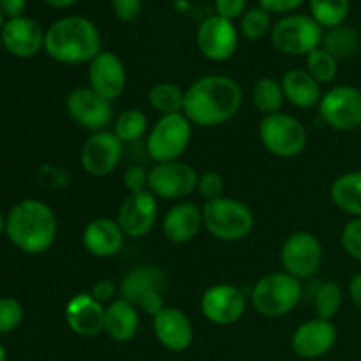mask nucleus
I'll use <instances>...</instances> for the list:
<instances>
[{
	"instance_id": "4c0bfd02",
	"label": "nucleus",
	"mask_w": 361,
	"mask_h": 361,
	"mask_svg": "<svg viewBox=\"0 0 361 361\" xmlns=\"http://www.w3.org/2000/svg\"><path fill=\"white\" fill-rule=\"evenodd\" d=\"M342 247L353 259L361 263V217L353 219L344 226L341 235Z\"/></svg>"
},
{
	"instance_id": "473e14b6",
	"label": "nucleus",
	"mask_w": 361,
	"mask_h": 361,
	"mask_svg": "<svg viewBox=\"0 0 361 361\" xmlns=\"http://www.w3.org/2000/svg\"><path fill=\"white\" fill-rule=\"evenodd\" d=\"M307 73L319 85L331 83L337 78L338 60L323 48L314 49L307 55Z\"/></svg>"
},
{
	"instance_id": "a878e982",
	"label": "nucleus",
	"mask_w": 361,
	"mask_h": 361,
	"mask_svg": "<svg viewBox=\"0 0 361 361\" xmlns=\"http://www.w3.org/2000/svg\"><path fill=\"white\" fill-rule=\"evenodd\" d=\"M282 92L289 104L296 108L309 109L319 106L321 85L307 73V69H291L282 76Z\"/></svg>"
},
{
	"instance_id": "c85d7f7f",
	"label": "nucleus",
	"mask_w": 361,
	"mask_h": 361,
	"mask_svg": "<svg viewBox=\"0 0 361 361\" xmlns=\"http://www.w3.org/2000/svg\"><path fill=\"white\" fill-rule=\"evenodd\" d=\"M148 102L162 116L182 113L183 104H185V90H182V87L171 83V81H161L150 88Z\"/></svg>"
},
{
	"instance_id": "f704fd0d",
	"label": "nucleus",
	"mask_w": 361,
	"mask_h": 361,
	"mask_svg": "<svg viewBox=\"0 0 361 361\" xmlns=\"http://www.w3.org/2000/svg\"><path fill=\"white\" fill-rule=\"evenodd\" d=\"M240 32L249 41H259L271 32V14L259 6L247 9L240 18Z\"/></svg>"
},
{
	"instance_id": "4be33fe9",
	"label": "nucleus",
	"mask_w": 361,
	"mask_h": 361,
	"mask_svg": "<svg viewBox=\"0 0 361 361\" xmlns=\"http://www.w3.org/2000/svg\"><path fill=\"white\" fill-rule=\"evenodd\" d=\"M126 235L118 222L108 217L94 219L83 231V247L95 257H113L122 250Z\"/></svg>"
},
{
	"instance_id": "c756f323",
	"label": "nucleus",
	"mask_w": 361,
	"mask_h": 361,
	"mask_svg": "<svg viewBox=\"0 0 361 361\" xmlns=\"http://www.w3.org/2000/svg\"><path fill=\"white\" fill-rule=\"evenodd\" d=\"M252 101L257 111L267 115H274V113H281L282 106H284L286 97L282 92L281 81L275 78H261L256 81L252 88Z\"/></svg>"
},
{
	"instance_id": "dca6fc26",
	"label": "nucleus",
	"mask_w": 361,
	"mask_h": 361,
	"mask_svg": "<svg viewBox=\"0 0 361 361\" xmlns=\"http://www.w3.org/2000/svg\"><path fill=\"white\" fill-rule=\"evenodd\" d=\"M157 197L150 190L129 194L122 201L116 214V222L127 238H143L157 222Z\"/></svg>"
},
{
	"instance_id": "9d476101",
	"label": "nucleus",
	"mask_w": 361,
	"mask_h": 361,
	"mask_svg": "<svg viewBox=\"0 0 361 361\" xmlns=\"http://www.w3.org/2000/svg\"><path fill=\"white\" fill-rule=\"evenodd\" d=\"M196 169L182 161L161 162L148 171V190L159 200L183 201L197 190Z\"/></svg>"
},
{
	"instance_id": "ea45409f",
	"label": "nucleus",
	"mask_w": 361,
	"mask_h": 361,
	"mask_svg": "<svg viewBox=\"0 0 361 361\" xmlns=\"http://www.w3.org/2000/svg\"><path fill=\"white\" fill-rule=\"evenodd\" d=\"M111 9L120 21L130 23L141 14L143 0H111Z\"/></svg>"
},
{
	"instance_id": "a18cd8bd",
	"label": "nucleus",
	"mask_w": 361,
	"mask_h": 361,
	"mask_svg": "<svg viewBox=\"0 0 361 361\" xmlns=\"http://www.w3.org/2000/svg\"><path fill=\"white\" fill-rule=\"evenodd\" d=\"M349 296H351V302L355 303L356 309L361 310V271L349 282Z\"/></svg>"
},
{
	"instance_id": "393cba45",
	"label": "nucleus",
	"mask_w": 361,
	"mask_h": 361,
	"mask_svg": "<svg viewBox=\"0 0 361 361\" xmlns=\"http://www.w3.org/2000/svg\"><path fill=\"white\" fill-rule=\"evenodd\" d=\"M140 330V310L123 298L109 302L104 314V331L115 342L133 341Z\"/></svg>"
},
{
	"instance_id": "5701e85b",
	"label": "nucleus",
	"mask_w": 361,
	"mask_h": 361,
	"mask_svg": "<svg viewBox=\"0 0 361 361\" xmlns=\"http://www.w3.org/2000/svg\"><path fill=\"white\" fill-rule=\"evenodd\" d=\"M203 228V208L192 201H180L166 214L162 233L171 243H187Z\"/></svg>"
},
{
	"instance_id": "c03bdc74",
	"label": "nucleus",
	"mask_w": 361,
	"mask_h": 361,
	"mask_svg": "<svg viewBox=\"0 0 361 361\" xmlns=\"http://www.w3.org/2000/svg\"><path fill=\"white\" fill-rule=\"evenodd\" d=\"M25 9H27V0H0V11L6 20L25 16Z\"/></svg>"
},
{
	"instance_id": "f8f14e48",
	"label": "nucleus",
	"mask_w": 361,
	"mask_h": 361,
	"mask_svg": "<svg viewBox=\"0 0 361 361\" xmlns=\"http://www.w3.org/2000/svg\"><path fill=\"white\" fill-rule=\"evenodd\" d=\"M66 109L78 126L90 133L106 130L109 123L115 122L113 102L90 87H78L71 90L66 97Z\"/></svg>"
},
{
	"instance_id": "a19ab883",
	"label": "nucleus",
	"mask_w": 361,
	"mask_h": 361,
	"mask_svg": "<svg viewBox=\"0 0 361 361\" xmlns=\"http://www.w3.org/2000/svg\"><path fill=\"white\" fill-rule=\"evenodd\" d=\"M307 0H257V6L270 14H293Z\"/></svg>"
},
{
	"instance_id": "6e6552de",
	"label": "nucleus",
	"mask_w": 361,
	"mask_h": 361,
	"mask_svg": "<svg viewBox=\"0 0 361 361\" xmlns=\"http://www.w3.org/2000/svg\"><path fill=\"white\" fill-rule=\"evenodd\" d=\"M192 136V123L183 113L164 115L157 120L147 140V152L157 164L182 157Z\"/></svg>"
},
{
	"instance_id": "423d86ee",
	"label": "nucleus",
	"mask_w": 361,
	"mask_h": 361,
	"mask_svg": "<svg viewBox=\"0 0 361 361\" xmlns=\"http://www.w3.org/2000/svg\"><path fill=\"white\" fill-rule=\"evenodd\" d=\"M324 28L310 14L293 13L281 18L271 27V44L289 56L309 55L321 48Z\"/></svg>"
},
{
	"instance_id": "412c9836",
	"label": "nucleus",
	"mask_w": 361,
	"mask_h": 361,
	"mask_svg": "<svg viewBox=\"0 0 361 361\" xmlns=\"http://www.w3.org/2000/svg\"><path fill=\"white\" fill-rule=\"evenodd\" d=\"M106 307L90 293L74 295L66 305V323L80 337H95L104 331Z\"/></svg>"
},
{
	"instance_id": "a211bd4d",
	"label": "nucleus",
	"mask_w": 361,
	"mask_h": 361,
	"mask_svg": "<svg viewBox=\"0 0 361 361\" xmlns=\"http://www.w3.org/2000/svg\"><path fill=\"white\" fill-rule=\"evenodd\" d=\"M88 87L111 102L118 99L127 87V71L122 59L116 53L102 49L88 63Z\"/></svg>"
},
{
	"instance_id": "20e7f679",
	"label": "nucleus",
	"mask_w": 361,
	"mask_h": 361,
	"mask_svg": "<svg viewBox=\"0 0 361 361\" xmlns=\"http://www.w3.org/2000/svg\"><path fill=\"white\" fill-rule=\"evenodd\" d=\"M302 281L286 271L264 275L252 289V305L256 312L267 317H281L293 312L302 302Z\"/></svg>"
},
{
	"instance_id": "72a5a7b5",
	"label": "nucleus",
	"mask_w": 361,
	"mask_h": 361,
	"mask_svg": "<svg viewBox=\"0 0 361 361\" xmlns=\"http://www.w3.org/2000/svg\"><path fill=\"white\" fill-rule=\"evenodd\" d=\"M342 305V289L337 282L328 281L319 286L316 293V300H314V307H316V317L319 319L331 321L338 314Z\"/></svg>"
},
{
	"instance_id": "2eb2a0df",
	"label": "nucleus",
	"mask_w": 361,
	"mask_h": 361,
	"mask_svg": "<svg viewBox=\"0 0 361 361\" xmlns=\"http://www.w3.org/2000/svg\"><path fill=\"white\" fill-rule=\"evenodd\" d=\"M245 295L233 284L210 286L201 296V312L217 326H231L245 314Z\"/></svg>"
},
{
	"instance_id": "39448f33",
	"label": "nucleus",
	"mask_w": 361,
	"mask_h": 361,
	"mask_svg": "<svg viewBox=\"0 0 361 361\" xmlns=\"http://www.w3.org/2000/svg\"><path fill=\"white\" fill-rule=\"evenodd\" d=\"M203 226L221 242H240L252 231L254 215L245 203L224 196L204 203Z\"/></svg>"
},
{
	"instance_id": "ddd939ff",
	"label": "nucleus",
	"mask_w": 361,
	"mask_h": 361,
	"mask_svg": "<svg viewBox=\"0 0 361 361\" xmlns=\"http://www.w3.org/2000/svg\"><path fill=\"white\" fill-rule=\"evenodd\" d=\"M196 46L204 59L212 62H224L238 49V30L231 20L214 14L201 21L197 27Z\"/></svg>"
},
{
	"instance_id": "4468645a",
	"label": "nucleus",
	"mask_w": 361,
	"mask_h": 361,
	"mask_svg": "<svg viewBox=\"0 0 361 361\" xmlns=\"http://www.w3.org/2000/svg\"><path fill=\"white\" fill-rule=\"evenodd\" d=\"M122 154L123 143L116 137V134L111 130H99L92 133V136L83 143L80 162L85 173L95 178H102L118 168Z\"/></svg>"
},
{
	"instance_id": "f03ea898",
	"label": "nucleus",
	"mask_w": 361,
	"mask_h": 361,
	"mask_svg": "<svg viewBox=\"0 0 361 361\" xmlns=\"http://www.w3.org/2000/svg\"><path fill=\"white\" fill-rule=\"evenodd\" d=\"M59 221L49 204L39 200H23L6 217V236L21 252L39 256L53 247Z\"/></svg>"
},
{
	"instance_id": "7ed1b4c3",
	"label": "nucleus",
	"mask_w": 361,
	"mask_h": 361,
	"mask_svg": "<svg viewBox=\"0 0 361 361\" xmlns=\"http://www.w3.org/2000/svg\"><path fill=\"white\" fill-rule=\"evenodd\" d=\"M44 51L67 66L90 63L102 51L101 32L94 21L80 14L63 16L46 30Z\"/></svg>"
},
{
	"instance_id": "e433bc0d",
	"label": "nucleus",
	"mask_w": 361,
	"mask_h": 361,
	"mask_svg": "<svg viewBox=\"0 0 361 361\" xmlns=\"http://www.w3.org/2000/svg\"><path fill=\"white\" fill-rule=\"evenodd\" d=\"M224 178L217 171H207L203 175H200V180H197V192L201 194V197L207 203L224 197Z\"/></svg>"
},
{
	"instance_id": "f3484780",
	"label": "nucleus",
	"mask_w": 361,
	"mask_h": 361,
	"mask_svg": "<svg viewBox=\"0 0 361 361\" xmlns=\"http://www.w3.org/2000/svg\"><path fill=\"white\" fill-rule=\"evenodd\" d=\"M46 30L28 16L13 18L6 20L2 32H0V42L9 55L16 59H32L44 49Z\"/></svg>"
},
{
	"instance_id": "1a4fd4ad",
	"label": "nucleus",
	"mask_w": 361,
	"mask_h": 361,
	"mask_svg": "<svg viewBox=\"0 0 361 361\" xmlns=\"http://www.w3.org/2000/svg\"><path fill=\"white\" fill-rule=\"evenodd\" d=\"M319 115L326 126L341 133L361 127V90L353 85H337L321 97Z\"/></svg>"
},
{
	"instance_id": "b1692460",
	"label": "nucleus",
	"mask_w": 361,
	"mask_h": 361,
	"mask_svg": "<svg viewBox=\"0 0 361 361\" xmlns=\"http://www.w3.org/2000/svg\"><path fill=\"white\" fill-rule=\"evenodd\" d=\"M166 286V275L162 270L152 264H141L133 268L123 275L122 282L118 286L120 298L127 300L134 307L148 296L150 293H162Z\"/></svg>"
},
{
	"instance_id": "de8ad7c7",
	"label": "nucleus",
	"mask_w": 361,
	"mask_h": 361,
	"mask_svg": "<svg viewBox=\"0 0 361 361\" xmlns=\"http://www.w3.org/2000/svg\"><path fill=\"white\" fill-rule=\"evenodd\" d=\"M2 233H6V217L2 215V212H0V235Z\"/></svg>"
},
{
	"instance_id": "58836bf2",
	"label": "nucleus",
	"mask_w": 361,
	"mask_h": 361,
	"mask_svg": "<svg viewBox=\"0 0 361 361\" xmlns=\"http://www.w3.org/2000/svg\"><path fill=\"white\" fill-rule=\"evenodd\" d=\"M123 187L129 190V194L141 192V190H148V171L141 166H129L123 173Z\"/></svg>"
},
{
	"instance_id": "bb28decb",
	"label": "nucleus",
	"mask_w": 361,
	"mask_h": 361,
	"mask_svg": "<svg viewBox=\"0 0 361 361\" xmlns=\"http://www.w3.org/2000/svg\"><path fill=\"white\" fill-rule=\"evenodd\" d=\"M330 197L335 207L353 217H361V169L349 171L334 180Z\"/></svg>"
},
{
	"instance_id": "f257e3e1",
	"label": "nucleus",
	"mask_w": 361,
	"mask_h": 361,
	"mask_svg": "<svg viewBox=\"0 0 361 361\" xmlns=\"http://www.w3.org/2000/svg\"><path fill=\"white\" fill-rule=\"evenodd\" d=\"M242 101V88L233 78L208 74L185 90L183 115L197 127L222 126L240 111Z\"/></svg>"
},
{
	"instance_id": "aec40b11",
	"label": "nucleus",
	"mask_w": 361,
	"mask_h": 361,
	"mask_svg": "<svg viewBox=\"0 0 361 361\" xmlns=\"http://www.w3.org/2000/svg\"><path fill=\"white\" fill-rule=\"evenodd\" d=\"M154 334L159 344L171 353H182L192 345L194 326L185 312L166 307L154 317Z\"/></svg>"
},
{
	"instance_id": "79ce46f5",
	"label": "nucleus",
	"mask_w": 361,
	"mask_h": 361,
	"mask_svg": "<svg viewBox=\"0 0 361 361\" xmlns=\"http://www.w3.org/2000/svg\"><path fill=\"white\" fill-rule=\"evenodd\" d=\"M247 11V0H215V14L235 21Z\"/></svg>"
},
{
	"instance_id": "c9c22d12",
	"label": "nucleus",
	"mask_w": 361,
	"mask_h": 361,
	"mask_svg": "<svg viewBox=\"0 0 361 361\" xmlns=\"http://www.w3.org/2000/svg\"><path fill=\"white\" fill-rule=\"evenodd\" d=\"M23 321V307L16 298L4 296L0 298V335L11 334Z\"/></svg>"
},
{
	"instance_id": "cd10ccee",
	"label": "nucleus",
	"mask_w": 361,
	"mask_h": 361,
	"mask_svg": "<svg viewBox=\"0 0 361 361\" xmlns=\"http://www.w3.org/2000/svg\"><path fill=\"white\" fill-rule=\"evenodd\" d=\"M361 46V35L356 28L348 27V25H341V27L330 28L324 32L323 42L321 48L326 49L330 55L335 59H351L358 53Z\"/></svg>"
},
{
	"instance_id": "2f4dec72",
	"label": "nucleus",
	"mask_w": 361,
	"mask_h": 361,
	"mask_svg": "<svg viewBox=\"0 0 361 361\" xmlns=\"http://www.w3.org/2000/svg\"><path fill=\"white\" fill-rule=\"evenodd\" d=\"M148 129V118L140 109H126L113 122V133L123 145L141 140Z\"/></svg>"
},
{
	"instance_id": "8fccbe9b",
	"label": "nucleus",
	"mask_w": 361,
	"mask_h": 361,
	"mask_svg": "<svg viewBox=\"0 0 361 361\" xmlns=\"http://www.w3.org/2000/svg\"><path fill=\"white\" fill-rule=\"evenodd\" d=\"M4 23H6V16L2 14V11H0V32H2L4 28Z\"/></svg>"
},
{
	"instance_id": "37998d69",
	"label": "nucleus",
	"mask_w": 361,
	"mask_h": 361,
	"mask_svg": "<svg viewBox=\"0 0 361 361\" xmlns=\"http://www.w3.org/2000/svg\"><path fill=\"white\" fill-rule=\"evenodd\" d=\"M115 293H116V286L113 284V281L102 279V281H99L97 284L92 288L90 295L94 296L97 302L104 303V302H113V296H115Z\"/></svg>"
},
{
	"instance_id": "9b49d317",
	"label": "nucleus",
	"mask_w": 361,
	"mask_h": 361,
	"mask_svg": "<svg viewBox=\"0 0 361 361\" xmlns=\"http://www.w3.org/2000/svg\"><path fill=\"white\" fill-rule=\"evenodd\" d=\"M323 261V245L309 231H296L284 240L281 247V263L286 274L298 281L309 279L319 270Z\"/></svg>"
},
{
	"instance_id": "09e8293b",
	"label": "nucleus",
	"mask_w": 361,
	"mask_h": 361,
	"mask_svg": "<svg viewBox=\"0 0 361 361\" xmlns=\"http://www.w3.org/2000/svg\"><path fill=\"white\" fill-rule=\"evenodd\" d=\"M7 360V353H6V348H4V344L0 342V361H6Z\"/></svg>"
},
{
	"instance_id": "0eeeda50",
	"label": "nucleus",
	"mask_w": 361,
	"mask_h": 361,
	"mask_svg": "<svg viewBox=\"0 0 361 361\" xmlns=\"http://www.w3.org/2000/svg\"><path fill=\"white\" fill-rule=\"evenodd\" d=\"M261 145L271 155L281 159H293L307 147V129L298 118L288 113H274L263 116L259 122Z\"/></svg>"
},
{
	"instance_id": "7c9ffc66",
	"label": "nucleus",
	"mask_w": 361,
	"mask_h": 361,
	"mask_svg": "<svg viewBox=\"0 0 361 361\" xmlns=\"http://www.w3.org/2000/svg\"><path fill=\"white\" fill-rule=\"evenodd\" d=\"M310 16L323 28L341 27L348 20L351 0H309Z\"/></svg>"
},
{
	"instance_id": "6ab92c4d",
	"label": "nucleus",
	"mask_w": 361,
	"mask_h": 361,
	"mask_svg": "<svg viewBox=\"0 0 361 361\" xmlns=\"http://www.w3.org/2000/svg\"><path fill=\"white\" fill-rule=\"evenodd\" d=\"M337 342V328L331 321L310 319L300 324L291 337V348L300 358L316 360L334 349Z\"/></svg>"
},
{
	"instance_id": "49530a36",
	"label": "nucleus",
	"mask_w": 361,
	"mask_h": 361,
	"mask_svg": "<svg viewBox=\"0 0 361 361\" xmlns=\"http://www.w3.org/2000/svg\"><path fill=\"white\" fill-rule=\"evenodd\" d=\"M44 4H48L49 7H55V9H69L74 4H78V0H42Z\"/></svg>"
}]
</instances>
